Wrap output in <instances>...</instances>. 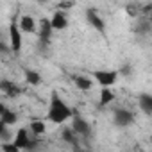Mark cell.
Segmentation results:
<instances>
[{
  "mask_svg": "<svg viewBox=\"0 0 152 152\" xmlns=\"http://www.w3.org/2000/svg\"><path fill=\"white\" fill-rule=\"evenodd\" d=\"M73 84L77 86L81 91H90L93 88V81L84 77V75H73Z\"/></svg>",
  "mask_w": 152,
  "mask_h": 152,
  "instance_id": "12",
  "label": "cell"
},
{
  "mask_svg": "<svg viewBox=\"0 0 152 152\" xmlns=\"http://www.w3.org/2000/svg\"><path fill=\"white\" fill-rule=\"evenodd\" d=\"M93 77H95V81L99 83V86H102V88H111V86L116 83L118 72H115V70H99V72H93Z\"/></svg>",
  "mask_w": 152,
  "mask_h": 152,
  "instance_id": "2",
  "label": "cell"
},
{
  "mask_svg": "<svg viewBox=\"0 0 152 152\" xmlns=\"http://www.w3.org/2000/svg\"><path fill=\"white\" fill-rule=\"evenodd\" d=\"M86 20H88V23H90L93 29H97L99 32H104L106 23H104V20L100 18V15H99L95 9H88V11H86Z\"/></svg>",
  "mask_w": 152,
  "mask_h": 152,
  "instance_id": "7",
  "label": "cell"
},
{
  "mask_svg": "<svg viewBox=\"0 0 152 152\" xmlns=\"http://www.w3.org/2000/svg\"><path fill=\"white\" fill-rule=\"evenodd\" d=\"M0 148H2V152H20V150L15 147L13 141H6V143H2V147H0Z\"/></svg>",
  "mask_w": 152,
  "mask_h": 152,
  "instance_id": "19",
  "label": "cell"
},
{
  "mask_svg": "<svg viewBox=\"0 0 152 152\" xmlns=\"http://www.w3.org/2000/svg\"><path fill=\"white\" fill-rule=\"evenodd\" d=\"M9 52H11L9 45H7V43H4V41H0V54H9Z\"/></svg>",
  "mask_w": 152,
  "mask_h": 152,
  "instance_id": "22",
  "label": "cell"
},
{
  "mask_svg": "<svg viewBox=\"0 0 152 152\" xmlns=\"http://www.w3.org/2000/svg\"><path fill=\"white\" fill-rule=\"evenodd\" d=\"M16 23H18L20 32H27V34L36 32V22H34V18H32V16H29V15H22V16H20V20H18Z\"/></svg>",
  "mask_w": 152,
  "mask_h": 152,
  "instance_id": "8",
  "label": "cell"
},
{
  "mask_svg": "<svg viewBox=\"0 0 152 152\" xmlns=\"http://www.w3.org/2000/svg\"><path fill=\"white\" fill-rule=\"evenodd\" d=\"M45 131H47V125L43 120H32L29 125V132H32L34 136H41V134H45Z\"/></svg>",
  "mask_w": 152,
  "mask_h": 152,
  "instance_id": "15",
  "label": "cell"
},
{
  "mask_svg": "<svg viewBox=\"0 0 152 152\" xmlns=\"http://www.w3.org/2000/svg\"><path fill=\"white\" fill-rule=\"evenodd\" d=\"M38 38H39V43L43 47H47L52 39V27H50V20L48 18H43L39 22V29H38Z\"/></svg>",
  "mask_w": 152,
  "mask_h": 152,
  "instance_id": "5",
  "label": "cell"
},
{
  "mask_svg": "<svg viewBox=\"0 0 152 152\" xmlns=\"http://www.w3.org/2000/svg\"><path fill=\"white\" fill-rule=\"evenodd\" d=\"M50 27H52V31H63V29H66V27H68L66 13L57 11V13L52 16V20H50Z\"/></svg>",
  "mask_w": 152,
  "mask_h": 152,
  "instance_id": "10",
  "label": "cell"
},
{
  "mask_svg": "<svg viewBox=\"0 0 152 152\" xmlns=\"http://www.w3.org/2000/svg\"><path fill=\"white\" fill-rule=\"evenodd\" d=\"M73 124H72V131L77 134V136H84V138H88L90 134H91V125L84 120V118H81L79 115H75L73 113Z\"/></svg>",
  "mask_w": 152,
  "mask_h": 152,
  "instance_id": "4",
  "label": "cell"
},
{
  "mask_svg": "<svg viewBox=\"0 0 152 152\" xmlns=\"http://www.w3.org/2000/svg\"><path fill=\"white\" fill-rule=\"evenodd\" d=\"M9 48H11V52L22 50V32L18 29L16 18H13V22L9 23Z\"/></svg>",
  "mask_w": 152,
  "mask_h": 152,
  "instance_id": "3",
  "label": "cell"
},
{
  "mask_svg": "<svg viewBox=\"0 0 152 152\" xmlns=\"http://www.w3.org/2000/svg\"><path fill=\"white\" fill-rule=\"evenodd\" d=\"M0 122H2L4 125H7V127H9V125H15V124L18 122V115H16L13 109H7V107H6L4 113L0 115Z\"/></svg>",
  "mask_w": 152,
  "mask_h": 152,
  "instance_id": "14",
  "label": "cell"
},
{
  "mask_svg": "<svg viewBox=\"0 0 152 152\" xmlns=\"http://www.w3.org/2000/svg\"><path fill=\"white\" fill-rule=\"evenodd\" d=\"M72 6H73V4H72V2H66V4H64V2H63V4H59V7H61V9H70V7H72Z\"/></svg>",
  "mask_w": 152,
  "mask_h": 152,
  "instance_id": "23",
  "label": "cell"
},
{
  "mask_svg": "<svg viewBox=\"0 0 152 152\" xmlns=\"http://www.w3.org/2000/svg\"><path fill=\"white\" fill-rule=\"evenodd\" d=\"M63 140H64L66 143L75 145V143H77V134L72 131V127H70V129H64V131H63Z\"/></svg>",
  "mask_w": 152,
  "mask_h": 152,
  "instance_id": "18",
  "label": "cell"
},
{
  "mask_svg": "<svg viewBox=\"0 0 152 152\" xmlns=\"http://www.w3.org/2000/svg\"><path fill=\"white\" fill-rule=\"evenodd\" d=\"M73 116V109L70 106H66L63 102V99L59 97V93H52L50 97V106H48V113H47V118L52 122V124H64L66 120H70Z\"/></svg>",
  "mask_w": 152,
  "mask_h": 152,
  "instance_id": "1",
  "label": "cell"
},
{
  "mask_svg": "<svg viewBox=\"0 0 152 152\" xmlns=\"http://www.w3.org/2000/svg\"><path fill=\"white\" fill-rule=\"evenodd\" d=\"M25 81L31 86H38V84H41V75L38 72H34V70H27L25 72Z\"/></svg>",
  "mask_w": 152,
  "mask_h": 152,
  "instance_id": "17",
  "label": "cell"
},
{
  "mask_svg": "<svg viewBox=\"0 0 152 152\" xmlns=\"http://www.w3.org/2000/svg\"><path fill=\"white\" fill-rule=\"evenodd\" d=\"M29 141H31V138H29V129H18V132H16V136H15V140H13L15 147H16L18 150H27Z\"/></svg>",
  "mask_w": 152,
  "mask_h": 152,
  "instance_id": "9",
  "label": "cell"
},
{
  "mask_svg": "<svg viewBox=\"0 0 152 152\" xmlns=\"http://www.w3.org/2000/svg\"><path fill=\"white\" fill-rule=\"evenodd\" d=\"M0 91H4L7 97H16V95L22 93V88H18L11 81H0Z\"/></svg>",
  "mask_w": 152,
  "mask_h": 152,
  "instance_id": "11",
  "label": "cell"
},
{
  "mask_svg": "<svg viewBox=\"0 0 152 152\" xmlns=\"http://www.w3.org/2000/svg\"><path fill=\"white\" fill-rule=\"evenodd\" d=\"M7 136H9L7 125H4L2 122H0V140H4V143H6V141H7Z\"/></svg>",
  "mask_w": 152,
  "mask_h": 152,
  "instance_id": "20",
  "label": "cell"
},
{
  "mask_svg": "<svg viewBox=\"0 0 152 152\" xmlns=\"http://www.w3.org/2000/svg\"><path fill=\"white\" fill-rule=\"evenodd\" d=\"M115 100V93L111 91V88H102L100 90V106H109Z\"/></svg>",
  "mask_w": 152,
  "mask_h": 152,
  "instance_id": "16",
  "label": "cell"
},
{
  "mask_svg": "<svg viewBox=\"0 0 152 152\" xmlns=\"http://www.w3.org/2000/svg\"><path fill=\"white\" fill-rule=\"evenodd\" d=\"M138 104L145 115H152V95L150 93H141L138 97Z\"/></svg>",
  "mask_w": 152,
  "mask_h": 152,
  "instance_id": "13",
  "label": "cell"
},
{
  "mask_svg": "<svg viewBox=\"0 0 152 152\" xmlns=\"http://www.w3.org/2000/svg\"><path fill=\"white\" fill-rule=\"evenodd\" d=\"M113 118H115V124L118 127H129L131 124H134V115L129 109H116Z\"/></svg>",
  "mask_w": 152,
  "mask_h": 152,
  "instance_id": "6",
  "label": "cell"
},
{
  "mask_svg": "<svg viewBox=\"0 0 152 152\" xmlns=\"http://www.w3.org/2000/svg\"><path fill=\"white\" fill-rule=\"evenodd\" d=\"M131 70H132V68H131V64H124V66L120 68V73H122V75H125V77H129V75H131Z\"/></svg>",
  "mask_w": 152,
  "mask_h": 152,
  "instance_id": "21",
  "label": "cell"
}]
</instances>
